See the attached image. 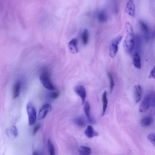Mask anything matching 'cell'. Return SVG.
I'll use <instances>...</instances> for the list:
<instances>
[{
    "label": "cell",
    "mask_w": 155,
    "mask_h": 155,
    "mask_svg": "<svg viewBox=\"0 0 155 155\" xmlns=\"http://www.w3.org/2000/svg\"><path fill=\"white\" fill-rule=\"evenodd\" d=\"M127 36L124 41V47L125 51L128 53L133 50L135 44V38L133 27L131 24L127 22L126 24Z\"/></svg>",
    "instance_id": "6da1fadb"
},
{
    "label": "cell",
    "mask_w": 155,
    "mask_h": 155,
    "mask_svg": "<svg viewBox=\"0 0 155 155\" xmlns=\"http://www.w3.org/2000/svg\"><path fill=\"white\" fill-rule=\"evenodd\" d=\"M41 83L47 89L50 90H54L55 88L51 80L48 70L46 68L43 69L42 74L40 76Z\"/></svg>",
    "instance_id": "7a4b0ae2"
},
{
    "label": "cell",
    "mask_w": 155,
    "mask_h": 155,
    "mask_svg": "<svg viewBox=\"0 0 155 155\" xmlns=\"http://www.w3.org/2000/svg\"><path fill=\"white\" fill-rule=\"evenodd\" d=\"M154 98V94L150 93L147 95L140 104L139 111L140 112H144L151 107L153 100Z\"/></svg>",
    "instance_id": "3957f363"
},
{
    "label": "cell",
    "mask_w": 155,
    "mask_h": 155,
    "mask_svg": "<svg viewBox=\"0 0 155 155\" xmlns=\"http://www.w3.org/2000/svg\"><path fill=\"white\" fill-rule=\"evenodd\" d=\"M27 111L28 116L29 123L30 126L35 124L36 119V112L32 105L29 103L27 106Z\"/></svg>",
    "instance_id": "277c9868"
},
{
    "label": "cell",
    "mask_w": 155,
    "mask_h": 155,
    "mask_svg": "<svg viewBox=\"0 0 155 155\" xmlns=\"http://www.w3.org/2000/svg\"><path fill=\"white\" fill-rule=\"evenodd\" d=\"M122 36H120L112 42L109 47V55L111 58H113L116 55L118 50V45L121 41Z\"/></svg>",
    "instance_id": "5b68a950"
},
{
    "label": "cell",
    "mask_w": 155,
    "mask_h": 155,
    "mask_svg": "<svg viewBox=\"0 0 155 155\" xmlns=\"http://www.w3.org/2000/svg\"><path fill=\"white\" fill-rule=\"evenodd\" d=\"M140 25L142 34L146 42H148L150 38V31L147 24L143 21L140 22Z\"/></svg>",
    "instance_id": "8992f818"
},
{
    "label": "cell",
    "mask_w": 155,
    "mask_h": 155,
    "mask_svg": "<svg viewBox=\"0 0 155 155\" xmlns=\"http://www.w3.org/2000/svg\"><path fill=\"white\" fill-rule=\"evenodd\" d=\"M51 109V106L50 104H46L44 105L39 111L38 114L39 119L41 120L45 118Z\"/></svg>",
    "instance_id": "52a82bcc"
},
{
    "label": "cell",
    "mask_w": 155,
    "mask_h": 155,
    "mask_svg": "<svg viewBox=\"0 0 155 155\" xmlns=\"http://www.w3.org/2000/svg\"><path fill=\"white\" fill-rule=\"evenodd\" d=\"M75 91L81 97L82 100V105H83L85 102L86 97V92L85 87L83 86H78L75 87Z\"/></svg>",
    "instance_id": "ba28073f"
},
{
    "label": "cell",
    "mask_w": 155,
    "mask_h": 155,
    "mask_svg": "<svg viewBox=\"0 0 155 155\" xmlns=\"http://www.w3.org/2000/svg\"><path fill=\"white\" fill-rule=\"evenodd\" d=\"M126 12L129 15L134 17L135 15V6L134 1H129L127 3L125 9Z\"/></svg>",
    "instance_id": "9c48e42d"
},
{
    "label": "cell",
    "mask_w": 155,
    "mask_h": 155,
    "mask_svg": "<svg viewBox=\"0 0 155 155\" xmlns=\"http://www.w3.org/2000/svg\"><path fill=\"white\" fill-rule=\"evenodd\" d=\"M84 104V110L88 121L90 123L93 124L94 123V121L90 115V105L88 101L86 102Z\"/></svg>",
    "instance_id": "30bf717a"
},
{
    "label": "cell",
    "mask_w": 155,
    "mask_h": 155,
    "mask_svg": "<svg viewBox=\"0 0 155 155\" xmlns=\"http://www.w3.org/2000/svg\"><path fill=\"white\" fill-rule=\"evenodd\" d=\"M142 89L140 85H136L135 87V96L136 103L139 102L142 97Z\"/></svg>",
    "instance_id": "8fae6325"
},
{
    "label": "cell",
    "mask_w": 155,
    "mask_h": 155,
    "mask_svg": "<svg viewBox=\"0 0 155 155\" xmlns=\"http://www.w3.org/2000/svg\"><path fill=\"white\" fill-rule=\"evenodd\" d=\"M21 86L20 81H18L15 84L13 91V99L17 98L20 95Z\"/></svg>",
    "instance_id": "7c38bea8"
},
{
    "label": "cell",
    "mask_w": 155,
    "mask_h": 155,
    "mask_svg": "<svg viewBox=\"0 0 155 155\" xmlns=\"http://www.w3.org/2000/svg\"><path fill=\"white\" fill-rule=\"evenodd\" d=\"M86 136L89 138H91L98 135V133L95 131L91 126H88L85 132Z\"/></svg>",
    "instance_id": "4fadbf2b"
},
{
    "label": "cell",
    "mask_w": 155,
    "mask_h": 155,
    "mask_svg": "<svg viewBox=\"0 0 155 155\" xmlns=\"http://www.w3.org/2000/svg\"><path fill=\"white\" fill-rule=\"evenodd\" d=\"M153 119L150 116H147L143 117L141 121V124L142 126L144 127H148L150 126L153 123Z\"/></svg>",
    "instance_id": "5bb4252c"
},
{
    "label": "cell",
    "mask_w": 155,
    "mask_h": 155,
    "mask_svg": "<svg viewBox=\"0 0 155 155\" xmlns=\"http://www.w3.org/2000/svg\"><path fill=\"white\" fill-rule=\"evenodd\" d=\"M133 62L135 67L138 69L141 68V60L140 54L135 52L133 58Z\"/></svg>",
    "instance_id": "9a60e30c"
},
{
    "label": "cell",
    "mask_w": 155,
    "mask_h": 155,
    "mask_svg": "<svg viewBox=\"0 0 155 155\" xmlns=\"http://www.w3.org/2000/svg\"><path fill=\"white\" fill-rule=\"evenodd\" d=\"M102 100L103 102V109L102 115V116H105L106 110H107L108 103V100L107 97V92L105 91L103 93L102 96Z\"/></svg>",
    "instance_id": "2e32d148"
},
{
    "label": "cell",
    "mask_w": 155,
    "mask_h": 155,
    "mask_svg": "<svg viewBox=\"0 0 155 155\" xmlns=\"http://www.w3.org/2000/svg\"><path fill=\"white\" fill-rule=\"evenodd\" d=\"M69 45L71 50L77 53L78 52V41L77 39H73L69 43Z\"/></svg>",
    "instance_id": "e0dca14e"
},
{
    "label": "cell",
    "mask_w": 155,
    "mask_h": 155,
    "mask_svg": "<svg viewBox=\"0 0 155 155\" xmlns=\"http://www.w3.org/2000/svg\"><path fill=\"white\" fill-rule=\"evenodd\" d=\"M97 18L99 21L102 23L107 22L108 18L107 13L104 11H101L98 13Z\"/></svg>",
    "instance_id": "ac0fdd59"
},
{
    "label": "cell",
    "mask_w": 155,
    "mask_h": 155,
    "mask_svg": "<svg viewBox=\"0 0 155 155\" xmlns=\"http://www.w3.org/2000/svg\"><path fill=\"white\" fill-rule=\"evenodd\" d=\"M141 46V41L140 37L138 35L136 36L135 38V44L134 47L135 48V49L136 52L139 54L140 51Z\"/></svg>",
    "instance_id": "d6986e66"
},
{
    "label": "cell",
    "mask_w": 155,
    "mask_h": 155,
    "mask_svg": "<svg viewBox=\"0 0 155 155\" xmlns=\"http://www.w3.org/2000/svg\"><path fill=\"white\" fill-rule=\"evenodd\" d=\"M90 148L85 146H81L79 149V152L80 155H90L91 153Z\"/></svg>",
    "instance_id": "ffe728a7"
},
{
    "label": "cell",
    "mask_w": 155,
    "mask_h": 155,
    "mask_svg": "<svg viewBox=\"0 0 155 155\" xmlns=\"http://www.w3.org/2000/svg\"><path fill=\"white\" fill-rule=\"evenodd\" d=\"M89 39V33L88 30L85 29L81 35V41L83 44L84 46H86L88 44Z\"/></svg>",
    "instance_id": "44dd1931"
},
{
    "label": "cell",
    "mask_w": 155,
    "mask_h": 155,
    "mask_svg": "<svg viewBox=\"0 0 155 155\" xmlns=\"http://www.w3.org/2000/svg\"><path fill=\"white\" fill-rule=\"evenodd\" d=\"M75 122L78 126L81 127L85 126L86 124L85 119L81 116L76 118L75 120Z\"/></svg>",
    "instance_id": "7402d4cb"
},
{
    "label": "cell",
    "mask_w": 155,
    "mask_h": 155,
    "mask_svg": "<svg viewBox=\"0 0 155 155\" xmlns=\"http://www.w3.org/2000/svg\"><path fill=\"white\" fill-rule=\"evenodd\" d=\"M47 146L50 155H55L54 147L50 140L48 141Z\"/></svg>",
    "instance_id": "603a6c76"
},
{
    "label": "cell",
    "mask_w": 155,
    "mask_h": 155,
    "mask_svg": "<svg viewBox=\"0 0 155 155\" xmlns=\"http://www.w3.org/2000/svg\"><path fill=\"white\" fill-rule=\"evenodd\" d=\"M108 75L110 80V92L112 93L113 90L114 86H115V83H114L112 75L110 72H108Z\"/></svg>",
    "instance_id": "cb8c5ba5"
},
{
    "label": "cell",
    "mask_w": 155,
    "mask_h": 155,
    "mask_svg": "<svg viewBox=\"0 0 155 155\" xmlns=\"http://www.w3.org/2000/svg\"><path fill=\"white\" fill-rule=\"evenodd\" d=\"M60 93L59 92H51L49 94L50 97L51 99L55 100L58 99L60 96Z\"/></svg>",
    "instance_id": "d4e9b609"
},
{
    "label": "cell",
    "mask_w": 155,
    "mask_h": 155,
    "mask_svg": "<svg viewBox=\"0 0 155 155\" xmlns=\"http://www.w3.org/2000/svg\"><path fill=\"white\" fill-rule=\"evenodd\" d=\"M148 138L149 141L154 145H155V134L152 133L149 134Z\"/></svg>",
    "instance_id": "484cf974"
},
{
    "label": "cell",
    "mask_w": 155,
    "mask_h": 155,
    "mask_svg": "<svg viewBox=\"0 0 155 155\" xmlns=\"http://www.w3.org/2000/svg\"><path fill=\"white\" fill-rule=\"evenodd\" d=\"M12 133L15 137H17L18 135V129L15 126H13L11 128Z\"/></svg>",
    "instance_id": "4316f807"
},
{
    "label": "cell",
    "mask_w": 155,
    "mask_h": 155,
    "mask_svg": "<svg viewBox=\"0 0 155 155\" xmlns=\"http://www.w3.org/2000/svg\"><path fill=\"white\" fill-rule=\"evenodd\" d=\"M149 78H155V67H154L150 72V76H149Z\"/></svg>",
    "instance_id": "83f0119b"
},
{
    "label": "cell",
    "mask_w": 155,
    "mask_h": 155,
    "mask_svg": "<svg viewBox=\"0 0 155 155\" xmlns=\"http://www.w3.org/2000/svg\"><path fill=\"white\" fill-rule=\"evenodd\" d=\"M40 126L39 125H37L34 128L33 132L34 135H35L37 133L38 130L40 128Z\"/></svg>",
    "instance_id": "f1b7e54d"
},
{
    "label": "cell",
    "mask_w": 155,
    "mask_h": 155,
    "mask_svg": "<svg viewBox=\"0 0 155 155\" xmlns=\"http://www.w3.org/2000/svg\"><path fill=\"white\" fill-rule=\"evenodd\" d=\"M32 155H39V154L36 152L34 151L33 152V154H32Z\"/></svg>",
    "instance_id": "f546056e"
}]
</instances>
